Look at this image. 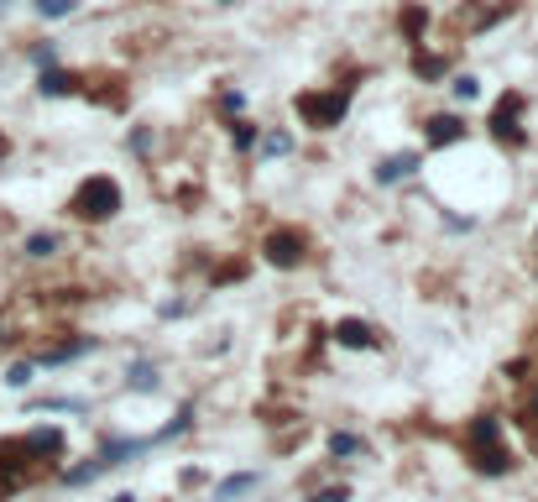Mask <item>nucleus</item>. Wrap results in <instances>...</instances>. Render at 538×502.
I'll return each mask as SVG.
<instances>
[{
    "mask_svg": "<svg viewBox=\"0 0 538 502\" xmlns=\"http://www.w3.org/2000/svg\"><path fill=\"white\" fill-rule=\"evenodd\" d=\"M63 461V429H27V435H0V502L11 492L53 476Z\"/></svg>",
    "mask_w": 538,
    "mask_h": 502,
    "instance_id": "f257e3e1",
    "label": "nucleus"
},
{
    "mask_svg": "<svg viewBox=\"0 0 538 502\" xmlns=\"http://www.w3.org/2000/svg\"><path fill=\"white\" fill-rule=\"evenodd\" d=\"M460 455L476 471H486V476H507L512 471V450L502 445V424L491 414H476L471 424L460 429Z\"/></svg>",
    "mask_w": 538,
    "mask_h": 502,
    "instance_id": "f03ea898",
    "label": "nucleus"
},
{
    "mask_svg": "<svg viewBox=\"0 0 538 502\" xmlns=\"http://www.w3.org/2000/svg\"><path fill=\"white\" fill-rule=\"evenodd\" d=\"M350 95H356V84H319V89H303L293 100V110L303 116L309 131H335L350 110Z\"/></svg>",
    "mask_w": 538,
    "mask_h": 502,
    "instance_id": "7ed1b4c3",
    "label": "nucleus"
},
{
    "mask_svg": "<svg viewBox=\"0 0 538 502\" xmlns=\"http://www.w3.org/2000/svg\"><path fill=\"white\" fill-rule=\"evenodd\" d=\"M115 210H121V184H115L110 173H89L84 184L68 194V215L84 220V225H100V220H110Z\"/></svg>",
    "mask_w": 538,
    "mask_h": 502,
    "instance_id": "20e7f679",
    "label": "nucleus"
},
{
    "mask_svg": "<svg viewBox=\"0 0 538 502\" xmlns=\"http://www.w3.org/2000/svg\"><path fill=\"white\" fill-rule=\"evenodd\" d=\"M523 89H507V95L497 100V110H491V116H486V131L491 136H497V142L507 147V152H518V147H528V131H523Z\"/></svg>",
    "mask_w": 538,
    "mask_h": 502,
    "instance_id": "39448f33",
    "label": "nucleus"
},
{
    "mask_svg": "<svg viewBox=\"0 0 538 502\" xmlns=\"http://www.w3.org/2000/svg\"><path fill=\"white\" fill-rule=\"evenodd\" d=\"M262 257L272 267H298L309 257V236H303L298 225H277V231H267V241H262Z\"/></svg>",
    "mask_w": 538,
    "mask_h": 502,
    "instance_id": "423d86ee",
    "label": "nucleus"
},
{
    "mask_svg": "<svg viewBox=\"0 0 538 502\" xmlns=\"http://www.w3.org/2000/svg\"><path fill=\"white\" fill-rule=\"evenodd\" d=\"M528 387H523V398H518V408H512V424L523 429V440H528V450L538 455V377H523Z\"/></svg>",
    "mask_w": 538,
    "mask_h": 502,
    "instance_id": "0eeeda50",
    "label": "nucleus"
},
{
    "mask_svg": "<svg viewBox=\"0 0 538 502\" xmlns=\"http://www.w3.org/2000/svg\"><path fill=\"white\" fill-rule=\"evenodd\" d=\"M37 89H42V95H79V89H84V68H58V63H48V68H42V74H37Z\"/></svg>",
    "mask_w": 538,
    "mask_h": 502,
    "instance_id": "6e6552de",
    "label": "nucleus"
},
{
    "mask_svg": "<svg viewBox=\"0 0 538 502\" xmlns=\"http://www.w3.org/2000/svg\"><path fill=\"white\" fill-rule=\"evenodd\" d=\"M335 340H340V346H350V351H382V335L371 330L366 319H340Z\"/></svg>",
    "mask_w": 538,
    "mask_h": 502,
    "instance_id": "1a4fd4ad",
    "label": "nucleus"
},
{
    "mask_svg": "<svg viewBox=\"0 0 538 502\" xmlns=\"http://www.w3.org/2000/svg\"><path fill=\"white\" fill-rule=\"evenodd\" d=\"M424 157L418 152H392V157H382V168H377V184H397V178H408Z\"/></svg>",
    "mask_w": 538,
    "mask_h": 502,
    "instance_id": "9d476101",
    "label": "nucleus"
},
{
    "mask_svg": "<svg viewBox=\"0 0 538 502\" xmlns=\"http://www.w3.org/2000/svg\"><path fill=\"white\" fill-rule=\"evenodd\" d=\"M424 126H429V142L434 147H455L460 136H465V121L460 116H429Z\"/></svg>",
    "mask_w": 538,
    "mask_h": 502,
    "instance_id": "9b49d317",
    "label": "nucleus"
},
{
    "mask_svg": "<svg viewBox=\"0 0 538 502\" xmlns=\"http://www.w3.org/2000/svg\"><path fill=\"white\" fill-rule=\"evenodd\" d=\"M256 482H262V476H256V471H241V476H225V482L215 487V502H230V497H246Z\"/></svg>",
    "mask_w": 538,
    "mask_h": 502,
    "instance_id": "f8f14e48",
    "label": "nucleus"
},
{
    "mask_svg": "<svg viewBox=\"0 0 538 502\" xmlns=\"http://www.w3.org/2000/svg\"><path fill=\"white\" fill-rule=\"evenodd\" d=\"M32 11H37L42 21H63V16L79 11V0H32Z\"/></svg>",
    "mask_w": 538,
    "mask_h": 502,
    "instance_id": "ddd939ff",
    "label": "nucleus"
},
{
    "mask_svg": "<svg viewBox=\"0 0 538 502\" xmlns=\"http://www.w3.org/2000/svg\"><path fill=\"white\" fill-rule=\"evenodd\" d=\"M330 455H361V461H366L371 445L361 435H345V429H340V435H330Z\"/></svg>",
    "mask_w": 538,
    "mask_h": 502,
    "instance_id": "4468645a",
    "label": "nucleus"
},
{
    "mask_svg": "<svg viewBox=\"0 0 538 502\" xmlns=\"http://www.w3.org/2000/svg\"><path fill=\"white\" fill-rule=\"evenodd\" d=\"M152 387H157V367H147V361L131 367V393H152Z\"/></svg>",
    "mask_w": 538,
    "mask_h": 502,
    "instance_id": "2eb2a0df",
    "label": "nucleus"
},
{
    "mask_svg": "<svg viewBox=\"0 0 538 502\" xmlns=\"http://www.w3.org/2000/svg\"><path fill=\"white\" fill-rule=\"evenodd\" d=\"M58 236H27V257H53Z\"/></svg>",
    "mask_w": 538,
    "mask_h": 502,
    "instance_id": "dca6fc26",
    "label": "nucleus"
},
{
    "mask_svg": "<svg viewBox=\"0 0 538 502\" xmlns=\"http://www.w3.org/2000/svg\"><path fill=\"white\" fill-rule=\"evenodd\" d=\"M230 142H236V152H246L256 142V126L251 121H236V126H230Z\"/></svg>",
    "mask_w": 538,
    "mask_h": 502,
    "instance_id": "f3484780",
    "label": "nucleus"
},
{
    "mask_svg": "<svg viewBox=\"0 0 538 502\" xmlns=\"http://www.w3.org/2000/svg\"><path fill=\"white\" fill-rule=\"evenodd\" d=\"M262 152H267V157H283V152H293V136H283V131H272L267 142H262Z\"/></svg>",
    "mask_w": 538,
    "mask_h": 502,
    "instance_id": "a211bd4d",
    "label": "nucleus"
},
{
    "mask_svg": "<svg viewBox=\"0 0 538 502\" xmlns=\"http://www.w3.org/2000/svg\"><path fill=\"white\" fill-rule=\"evenodd\" d=\"M450 89H455V100H471V95H476L481 84H476L471 74H455V84H450Z\"/></svg>",
    "mask_w": 538,
    "mask_h": 502,
    "instance_id": "6ab92c4d",
    "label": "nucleus"
},
{
    "mask_svg": "<svg viewBox=\"0 0 538 502\" xmlns=\"http://www.w3.org/2000/svg\"><path fill=\"white\" fill-rule=\"evenodd\" d=\"M309 502H350V487H324V492H314Z\"/></svg>",
    "mask_w": 538,
    "mask_h": 502,
    "instance_id": "aec40b11",
    "label": "nucleus"
},
{
    "mask_svg": "<svg viewBox=\"0 0 538 502\" xmlns=\"http://www.w3.org/2000/svg\"><path fill=\"white\" fill-rule=\"evenodd\" d=\"M11 387H27L32 382V361H21V367H11V377H6Z\"/></svg>",
    "mask_w": 538,
    "mask_h": 502,
    "instance_id": "412c9836",
    "label": "nucleus"
}]
</instances>
